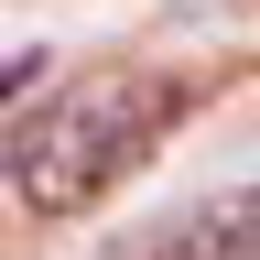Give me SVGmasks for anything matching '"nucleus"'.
<instances>
[{"label":"nucleus","instance_id":"nucleus-1","mask_svg":"<svg viewBox=\"0 0 260 260\" xmlns=\"http://www.w3.org/2000/svg\"><path fill=\"white\" fill-rule=\"evenodd\" d=\"M174 109H184V98L162 87V76H130V65L76 76V87H65L54 109L11 141V184H22V206H32V217H87L98 195H109L130 162L174 130Z\"/></svg>","mask_w":260,"mask_h":260},{"label":"nucleus","instance_id":"nucleus-2","mask_svg":"<svg viewBox=\"0 0 260 260\" xmlns=\"http://www.w3.org/2000/svg\"><path fill=\"white\" fill-rule=\"evenodd\" d=\"M152 260H260V195H228V206L184 217Z\"/></svg>","mask_w":260,"mask_h":260},{"label":"nucleus","instance_id":"nucleus-3","mask_svg":"<svg viewBox=\"0 0 260 260\" xmlns=\"http://www.w3.org/2000/svg\"><path fill=\"white\" fill-rule=\"evenodd\" d=\"M32 76H44V54H11V65H0V98H11V87H32Z\"/></svg>","mask_w":260,"mask_h":260}]
</instances>
